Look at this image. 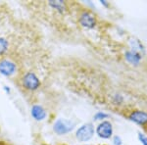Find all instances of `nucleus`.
I'll use <instances>...</instances> for the list:
<instances>
[{
  "label": "nucleus",
  "mask_w": 147,
  "mask_h": 145,
  "mask_svg": "<svg viewBox=\"0 0 147 145\" xmlns=\"http://www.w3.org/2000/svg\"><path fill=\"white\" fill-rule=\"evenodd\" d=\"M76 123L71 120H67V119H59L57 120L55 123H54L53 129L57 134L64 135L71 132L75 128Z\"/></svg>",
  "instance_id": "obj_1"
},
{
  "label": "nucleus",
  "mask_w": 147,
  "mask_h": 145,
  "mask_svg": "<svg viewBox=\"0 0 147 145\" xmlns=\"http://www.w3.org/2000/svg\"><path fill=\"white\" fill-rule=\"evenodd\" d=\"M94 134V127L91 123H87L82 125V127H79V129L76 132V137L79 141L84 142L88 141L91 139V137Z\"/></svg>",
  "instance_id": "obj_2"
},
{
  "label": "nucleus",
  "mask_w": 147,
  "mask_h": 145,
  "mask_svg": "<svg viewBox=\"0 0 147 145\" xmlns=\"http://www.w3.org/2000/svg\"><path fill=\"white\" fill-rule=\"evenodd\" d=\"M23 86L28 90H36L40 86V80L37 76L32 72H28L23 77Z\"/></svg>",
  "instance_id": "obj_3"
},
{
  "label": "nucleus",
  "mask_w": 147,
  "mask_h": 145,
  "mask_svg": "<svg viewBox=\"0 0 147 145\" xmlns=\"http://www.w3.org/2000/svg\"><path fill=\"white\" fill-rule=\"evenodd\" d=\"M96 134L99 137L104 139H108L113 134V127L112 123L108 121H103L99 123L96 127Z\"/></svg>",
  "instance_id": "obj_4"
},
{
  "label": "nucleus",
  "mask_w": 147,
  "mask_h": 145,
  "mask_svg": "<svg viewBox=\"0 0 147 145\" xmlns=\"http://www.w3.org/2000/svg\"><path fill=\"white\" fill-rule=\"evenodd\" d=\"M79 22L84 28H93L96 26V18L91 12L84 11L80 13Z\"/></svg>",
  "instance_id": "obj_5"
},
{
  "label": "nucleus",
  "mask_w": 147,
  "mask_h": 145,
  "mask_svg": "<svg viewBox=\"0 0 147 145\" xmlns=\"http://www.w3.org/2000/svg\"><path fill=\"white\" fill-rule=\"evenodd\" d=\"M16 72V65L13 62L9 61V60H4L0 61V73L4 76H12L14 73Z\"/></svg>",
  "instance_id": "obj_6"
},
{
  "label": "nucleus",
  "mask_w": 147,
  "mask_h": 145,
  "mask_svg": "<svg viewBox=\"0 0 147 145\" xmlns=\"http://www.w3.org/2000/svg\"><path fill=\"white\" fill-rule=\"evenodd\" d=\"M129 120L137 125L147 123V113L143 111H134L129 115Z\"/></svg>",
  "instance_id": "obj_7"
},
{
  "label": "nucleus",
  "mask_w": 147,
  "mask_h": 145,
  "mask_svg": "<svg viewBox=\"0 0 147 145\" xmlns=\"http://www.w3.org/2000/svg\"><path fill=\"white\" fill-rule=\"evenodd\" d=\"M141 55L139 53H137L136 51H132V50H129L125 52V58L129 63H130L131 65L137 66L139 63H140L141 60Z\"/></svg>",
  "instance_id": "obj_8"
},
{
  "label": "nucleus",
  "mask_w": 147,
  "mask_h": 145,
  "mask_svg": "<svg viewBox=\"0 0 147 145\" xmlns=\"http://www.w3.org/2000/svg\"><path fill=\"white\" fill-rule=\"evenodd\" d=\"M32 116L36 121H42L46 117V111L40 105H34L32 108Z\"/></svg>",
  "instance_id": "obj_9"
},
{
  "label": "nucleus",
  "mask_w": 147,
  "mask_h": 145,
  "mask_svg": "<svg viewBox=\"0 0 147 145\" xmlns=\"http://www.w3.org/2000/svg\"><path fill=\"white\" fill-rule=\"evenodd\" d=\"M130 46H131V50L132 51H136L137 53H139L140 55L144 53V47L138 40L136 39H131L130 40Z\"/></svg>",
  "instance_id": "obj_10"
},
{
  "label": "nucleus",
  "mask_w": 147,
  "mask_h": 145,
  "mask_svg": "<svg viewBox=\"0 0 147 145\" xmlns=\"http://www.w3.org/2000/svg\"><path fill=\"white\" fill-rule=\"evenodd\" d=\"M49 5L59 12H64L66 10V8H67L66 3L64 1H61V0H58V1H49Z\"/></svg>",
  "instance_id": "obj_11"
},
{
  "label": "nucleus",
  "mask_w": 147,
  "mask_h": 145,
  "mask_svg": "<svg viewBox=\"0 0 147 145\" xmlns=\"http://www.w3.org/2000/svg\"><path fill=\"white\" fill-rule=\"evenodd\" d=\"M7 49H8V41L3 37H0V55L6 52Z\"/></svg>",
  "instance_id": "obj_12"
},
{
  "label": "nucleus",
  "mask_w": 147,
  "mask_h": 145,
  "mask_svg": "<svg viewBox=\"0 0 147 145\" xmlns=\"http://www.w3.org/2000/svg\"><path fill=\"white\" fill-rule=\"evenodd\" d=\"M108 118V115L105 113H102V112H98L95 116H94V120H103V119Z\"/></svg>",
  "instance_id": "obj_13"
},
{
  "label": "nucleus",
  "mask_w": 147,
  "mask_h": 145,
  "mask_svg": "<svg viewBox=\"0 0 147 145\" xmlns=\"http://www.w3.org/2000/svg\"><path fill=\"white\" fill-rule=\"evenodd\" d=\"M138 139L142 145H147V137L141 132H138Z\"/></svg>",
  "instance_id": "obj_14"
},
{
  "label": "nucleus",
  "mask_w": 147,
  "mask_h": 145,
  "mask_svg": "<svg viewBox=\"0 0 147 145\" xmlns=\"http://www.w3.org/2000/svg\"><path fill=\"white\" fill-rule=\"evenodd\" d=\"M113 142H114V145H122V143H123V141H122V139H121V137L118 136V135L114 136Z\"/></svg>",
  "instance_id": "obj_15"
},
{
  "label": "nucleus",
  "mask_w": 147,
  "mask_h": 145,
  "mask_svg": "<svg viewBox=\"0 0 147 145\" xmlns=\"http://www.w3.org/2000/svg\"><path fill=\"white\" fill-rule=\"evenodd\" d=\"M101 4H103V5H105V6H108V4L106 3L105 1H101Z\"/></svg>",
  "instance_id": "obj_16"
}]
</instances>
